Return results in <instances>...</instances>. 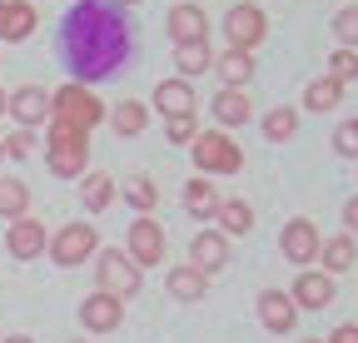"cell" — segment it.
Masks as SVG:
<instances>
[{
  "label": "cell",
  "instance_id": "1",
  "mask_svg": "<svg viewBox=\"0 0 358 343\" xmlns=\"http://www.w3.org/2000/svg\"><path fill=\"white\" fill-rule=\"evenodd\" d=\"M129 50V35H124V15L100 6V0H80V6L65 15V55L75 65V85L85 80H105L115 75V65Z\"/></svg>",
  "mask_w": 358,
  "mask_h": 343
},
{
  "label": "cell",
  "instance_id": "2",
  "mask_svg": "<svg viewBox=\"0 0 358 343\" xmlns=\"http://www.w3.org/2000/svg\"><path fill=\"white\" fill-rule=\"evenodd\" d=\"M45 159H50V169L55 175H65V180H75V175H85V159H90V135L85 130H70V124H50V140H45Z\"/></svg>",
  "mask_w": 358,
  "mask_h": 343
},
{
  "label": "cell",
  "instance_id": "3",
  "mask_svg": "<svg viewBox=\"0 0 358 343\" xmlns=\"http://www.w3.org/2000/svg\"><path fill=\"white\" fill-rule=\"evenodd\" d=\"M50 110H55V119H60V124H70V130H85V135L105 119V105L95 100V90H90V85H75V80L65 85L55 100H50Z\"/></svg>",
  "mask_w": 358,
  "mask_h": 343
},
{
  "label": "cell",
  "instance_id": "4",
  "mask_svg": "<svg viewBox=\"0 0 358 343\" xmlns=\"http://www.w3.org/2000/svg\"><path fill=\"white\" fill-rule=\"evenodd\" d=\"M194 164L199 169H209V175H239L244 169V154H239V145L229 140V135H219V130H209V135H194Z\"/></svg>",
  "mask_w": 358,
  "mask_h": 343
},
{
  "label": "cell",
  "instance_id": "5",
  "mask_svg": "<svg viewBox=\"0 0 358 343\" xmlns=\"http://www.w3.org/2000/svg\"><path fill=\"white\" fill-rule=\"evenodd\" d=\"M100 284H105L100 293L120 298V304L140 293V269H134V259H129L124 249H105V254H100Z\"/></svg>",
  "mask_w": 358,
  "mask_h": 343
},
{
  "label": "cell",
  "instance_id": "6",
  "mask_svg": "<svg viewBox=\"0 0 358 343\" xmlns=\"http://www.w3.org/2000/svg\"><path fill=\"white\" fill-rule=\"evenodd\" d=\"M95 244H100V239H95V229H90V224H65V229L50 239V259L65 264V269H70V264H85L90 254H95Z\"/></svg>",
  "mask_w": 358,
  "mask_h": 343
},
{
  "label": "cell",
  "instance_id": "7",
  "mask_svg": "<svg viewBox=\"0 0 358 343\" xmlns=\"http://www.w3.org/2000/svg\"><path fill=\"white\" fill-rule=\"evenodd\" d=\"M129 259H134V269L164 264V229L155 219H134V229H129Z\"/></svg>",
  "mask_w": 358,
  "mask_h": 343
},
{
  "label": "cell",
  "instance_id": "8",
  "mask_svg": "<svg viewBox=\"0 0 358 343\" xmlns=\"http://www.w3.org/2000/svg\"><path fill=\"white\" fill-rule=\"evenodd\" d=\"M279 249H284V259H289V264L319 259V229H313V219H294V224H284Z\"/></svg>",
  "mask_w": 358,
  "mask_h": 343
},
{
  "label": "cell",
  "instance_id": "9",
  "mask_svg": "<svg viewBox=\"0 0 358 343\" xmlns=\"http://www.w3.org/2000/svg\"><path fill=\"white\" fill-rule=\"evenodd\" d=\"M224 30H229V40H234V50H254L259 45V40H264V10H254V6H234L229 10V20H224Z\"/></svg>",
  "mask_w": 358,
  "mask_h": 343
},
{
  "label": "cell",
  "instance_id": "10",
  "mask_svg": "<svg viewBox=\"0 0 358 343\" xmlns=\"http://www.w3.org/2000/svg\"><path fill=\"white\" fill-rule=\"evenodd\" d=\"M259 319H264L268 333H289L299 323V309H294V298L284 289H264L259 293Z\"/></svg>",
  "mask_w": 358,
  "mask_h": 343
},
{
  "label": "cell",
  "instance_id": "11",
  "mask_svg": "<svg viewBox=\"0 0 358 343\" xmlns=\"http://www.w3.org/2000/svg\"><path fill=\"white\" fill-rule=\"evenodd\" d=\"M169 35L174 45H209V20L199 6H174L169 10Z\"/></svg>",
  "mask_w": 358,
  "mask_h": 343
},
{
  "label": "cell",
  "instance_id": "12",
  "mask_svg": "<svg viewBox=\"0 0 358 343\" xmlns=\"http://www.w3.org/2000/svg\"><path fill=\"white\" fill-rule=\"evenodd\" d=\"M80 319H85V328H95V333H110V328H120V319H124V304H120V298H110V293H90L85 304H80Z\"/></svg>",
  "mask_w": 358,
  "mask_h": 343
},
{
  "label": "cell",
  "instance_id": "13",
  "mask_svg": "<svg viewBox=\"0 0 358 343\" xmlns=\"http://www.w3.org/2000/svg\"><path fill=\"white\" fill-rule=\"evenodd\" d=\"M289 298H294V309H329L334 304V279L329 274H299Z\"/></svg>",
  "mask_w": 358,
  "mask_h": 343
},
{
  "label": "cell",
  "instance_id": "14",
  "mask_svg": "<svg viewBox=\"0 0 358 343\" xmlns=\"http://www.w3.org/2000/svg\"><path fill=\"white\" fill-rule=\"evenodd\" d=\"M6 110L25 124V130H30V124H40L45 115H50V100H45V90H40V85H25V90H15L10 100H6Z\"/></svg>",
  "mask_w": 358,
  "mask_h": 343
},
{
  "label": "cell",
  "instance_id": "15",
  "mask_svg": "<svg viewBox=\"0 0 358 343\" xmlns=\"http://www.w3.org/2000/svg\"><path fill=\"white\" fill-rule=\"evenodd\" d=\"M6 244H10L15 259H35V254H45V224L40 219H15Z\"/></svg>",
  "mask_w": 358,
  "mask_h": 343
},
{
  "label": "cell",
  "instance_id": "16",
  "mask_svg": "<svg viewBox=\"0 0 358 343\" xmlns=\"http://www.w3.org/2000/svg\"><path fill=\"white\" fill-rule=\"evenodd\" d=\"M189 254H194V264H189V269H199V274L209 279L214 269H224V259H229V244H224V234H209V229H204V234L194 239Z\"/></svg>",
  "mask_w": 358,
  "mask_h": 343
},
{
  "label": "cell",
  "instance_id": "17",
  "mask_svg": "<svg viewBox=\"0 0 358 343\" xmlns=\"http://www.w3.org/2000/svg\"><path fill=\"white\" fill-rule=\"evenodd\" d=\"M35 30V10L25 0H0V40H25Z\"/></svg>",
  "mask_w": 358,
  "mask_h": 343
},
{
  "label": "cell",
  "instance_id": "18",
  "mask_svg": "<svg viewBox=\"0 0 358 343\" xmlns=\"http://www.w3.org/2000/svg\"><path fill=\"white\" fill-rule=\"evenodd\" d=\"M155 105L174 119V115H194V95H189V85L185 80H164L159 90H155Z\"/></svg>",
  "mask_w": 358,
  "mask_h": 343
},
{
  "label": "cell",
  "instance_id": "19",
  "mask_svg": "<svg viewBox=\"0 0 358 343\" xmlns=\"http://www.w3.org/2000/svg\"><path fill=\"white\" fill-rule=\"evenodd\" d=\"M249 115H254V105H249L244 90H224V95H214V119H219V124H244Z\"/></svg>",
  "mask_w": 358,
  "mask_h": 343
},
{
  "label": "cell",
  "instance_id": "20",
  "mask_svg": "<svg viewBox=\"0 0 358 343\" xmlns=\"http://www.w3.org/2000/svg\"><path fill=\"white\" fill-rule=\"evenodd\" d=\"M185 209L194 214V219H214V214H219V194H214V184H209V180H189V189H185Z\"/></svg>",
  "mask_w": 358,
  "mask_h": 343
},
{
  "label": "cell",
  "instance_id": "21",
  "mask_svg": "<svg viewBox=\"0 0 358 343\" xmlns=\"http://www.w3.org/2000/svg\"><path fill=\"white\" fill-rule=\"evenodd\" d=\"M319 254H324V269H329V274H343V269H353V259H358V249H353V239H348V234H338V239L319 244Z\"/></svg>",
  "mask_w": 358,
  "mask_h": 343
},
{
  "label": "cell",
  "instance_id": "22",
  "mask_svg": "<svg viewBox=\"0 0 358 343\" xmlns=\"http://www.w3.org/2000/svg\"><path fill=\"white\" fill-rule=\"evenodd\" d=\"M214 219L224 224V234H249V229H254V209H249L244 199H229V204H219Z\"/></svg>",
  "mask_w": 358,
  "mask_h": 343
},
{
  "label": "cell",
  "instance_id": "23",
  "mask_svg": "<svg viewBox=\"0 0 358 343\" xmlns=\"http://www.w3.org/2000/svg\"><path fill=\"white\" fill-rule=\"evenodd\" d=\"M338 100H343V85H338V80H329V75H324V80H313L308 90H303V105H308V110H319V115H324V110H334Z\"/></svg>",
  "mask_w": 358,
  "mask_h": 343
},
{
  "label": "cell",
  "instance_id": "24",
  "mask_svg": "<svg viewBox=\"0 0 358 343\" xmlns=\"http://www.w3.org/2000/svg\"><path fill=\"white\" fill-rule=\"evenodd\" d=\"M169 293L194 304V298H204V274L199 269H169Z\"/></svg>",
  "mask_w": 358,
  "mask_h": 343
},
{
  "label": "cell",
  "instance_id": "25",
  "mask_svg": "<svg viewBox=\"0 0 358 343\" xmlns=\"http://www.w3.org/2000/svg\"><path fill=\"white\" fill-rule=\"evenodd\" d=\"M25 204L30 194L20 180H0V219H25Z\"/></svg>",
  "mask_w": 358,
  "mask_h": 343
},
{
  "label": "cell",
  "instance_id": "26",
  "mask_svg": "<svg viewBox=\"0 0 358 343\" xmlns=\"http://www.w3.org/2000/svg\"><path fill=\"white\" fill-rule=\"evenodd\" d=\"M174 65H179V75H204L209 65H214V55H209V45H174Z\"/></svg>",
  "mask_w": 358,
  "mask_h": 343
},
{
  "label": "cell",
  "instance_id": "27",
  "mask_svg": "<svg viewBox=\"0 0 358 343\" xmlns=\"http://www.w3.org/2000/svg\"><path fill=\"white\" fill-rule=\"evenodd\" d=\"M219 75H224V85H229V90H239V85L254 75V60H249L244 50H229V55L219 60Z\"/></svg>",
  "mask_w": 358,
  "mask_h": 343
},
{
  "label": "cell",
  "instance_id": "28",
  "mask_svg": "<svg viewBox=\"0 0 358 343\" xmlns=\"http://www.w3.org/2000/svg\"><path fill=\"white\" fill-rule=\"evenodd\" d=\"M110 199H115V180H110V175H85V204H90V209L100 214Z\"/></svg>",
  "mask_w": 358,
  "mask_h": 343
},
{
  "label": "cell",
  "instance_id": "29",
  "mask_svg": "<svg viewBox=\"0 0 358 343\" xmlns=\"http://www.w3.org/2000/svg\"><path fill=\"white\" fill-rule=\"evenodd\" d=\"M294 130H299V115H294V110L279 105V110H268V115H264V135H268V140H289Z\"/></svg>",
  "mask_w": 358,
  "mask_h": 343
},
{
  "label": "cell",
  "instance_id": "30",
  "mask_svg": "<svg viewBox=\"0 0 358 343\" xmlns=\"http://www.w3.org/2000/svg\"><path fill=\"white\" fill-rule=\"evenodd\" d=\"M110 119H115V130H120V135H140V130H145V105L124 100V105H120Z\"/></svg>",
  "mask_w": 358,
  "mask_h": 343
},
{
  "label": "cell",
  "instance_id": "31",
  "mask_svg": "<svg viewBox=\"0 0 358 343\" xmlns=\"http://www.w3.org/2000/svg\"><path fill=\"white\" fill-rule=\"evenodd\" d=\"M124 194H129V204H134V209H145V214H150V209H155V199H159V189H155L145 175L124 180Z\"/></svg>",
  "mask_w": 358,
  "mask_h": 343
},
{
  "label": "cell",
  "instance_id": "32",
  "mask_svg": "<svg viewBox=\"0 0 358 343\" xmlns=\"http://www.w3.org/2000/svg\"><path fill=\"white\" fill-rule=\"evenodd\" d=\"M334 35L343 40V50H353V45H358V6H343V10H338Z\"/></svg>",
  "mask_w": 358,
  "mask_h": 343
},
{
  "label": "cell",
  "instance_id": "33",
  "mask_svg": "<svg viewBox=\"0 0 358 343\" xmlns=\"http://www.w3.org/2000/svg\"><path fill=\"white\" fill-rule=\"evenodd\" d=\"M353 75H358V55H353V50H334V55H329V80L348 85Z\"/></svg>",
  "mask_w": 358,
  "mask_h": 343
},
{
  "label": "cell",
  "instance_id": "34",
  "mask_svg": "<svg viewBox=\"0 0 358 343\" xmlns=\"http://www.w3.org/2000/svg\"><path fill=\"white\" fill-rule=\"evenodd\" d=\"M334 149L343 159H358V119H343L338 130H334Z\"/></svg>",
  "mask_w": 358,
  "mask_h": 343
},
{
  "label": "cell",
  "instance_id": "35",
  "mask_svg": "<svg viewBox=\"0 0 358 343\" xmlns=\"http://www.w3.org/2000/svg\"><path fill=\"white\" fill-rule=\"evenodd\" d=\"M164 135H169L174 145H194V135H199V130H194V115H174V119L164 124Z\"/></svg>",
  "mask_w": 358,
  "mask_h": 343
},
{
  "label": "cell",
  "instance_id": "36",
  "mask_svg": "<svg viewBox=\"0 0 358 343\" xmlns=\"http://www.w3.org/2000/svg\"><path fill=\"white\" fill-rule=\"evenodd\" d=\"M0 145H6V154H15V159H25V154H30V130H15V135H6V140H0Z\"/></svg>",
  "mask_w": 358,
  "mask_h": 343
},
{
  "label": "cell",
  "instance_id": "37",
  "mask_svg": "<svg viewBox=\"0 0 358 343\" xmlns=\"http://www.w3.org/2000/svg\"><path fill=\"white\" fill-rule=\"evenodd\" d=\"M329 343H358V323H343V328H338Z\"/></svg>",
  "mask_w": 358,
  "mask_h": 343
},
{
  "label": "cell",
  "instance_id": "38",
  "mask_svg": "<svg viewBox=\"0 0 358 343\" xmlns=\"http://www.w3.org/2000/svg\"><path fill=\"white\" fill-rule=\"evenodd\" d=\"M343 224L358 234V199H348V209H343Z\"/></svg>",
  "mask_w": 358,
  "mask_h": 343
},
{
  "label": "cell",
  "instance_id": "39",
  "mask_svg": "<svg viewBox=\"0 0 358 343\" xmlns=\"http://www.w3.org/2000/svg\"><path fill=\"white\" fill-rule=\"evenodd\" d=\"M0 343H35V338H25V333H15V338H0Z\"/></svg>",
  "mask_w": 358,
  "mask_h": 343
},
{
  "label": "cell",
  "instance_id": "40",
  "mask_svg": "<svg viewBox=\"0 0 358 343\" xmlns=\"http://www.w3.org/2000/svg\"><path fill=\"white\" fill-rule=\"evenodd\" d=\"M0 115H6V90H0Z\"/></svg>",
  "mask_w": 358,
  "mask_h": 343
},
{
  "label": "cell",
  "instance_id": "41",
  "mask_svg": "<svg viewBox=\"0 0 358 343\" xmlns=\"http://www.w3.org/2000/svg\"><path fill=\"white\" fill-rule=\"evenodd\" d=\"M124 6H140V0H124Z\"/></svg>",
  "mask_w": 358,
  "mask_h": 343
},
{
  "label": "cell",
  "instance_id": "42",
  "mask_svg": "<svg viewBox=\"0 0 358 343\" xmlns=\"http://www.w3.org/2000/svg\"><path fill=\"white\" fill-rule=\"evenodd\" d=\"M0 159H6V145H0Z\"/></svg>",
  "mask_w": 358,
  "mask_h": 343
}]
</instances>
